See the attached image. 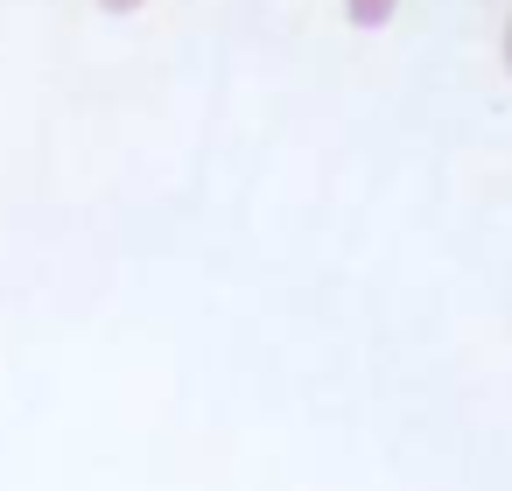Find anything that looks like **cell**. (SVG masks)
<instances>
[{"instance_id":"obj_3","label":"cell","mask_w":512,"mask_h":491,"mask_svg":"<svg viewBox=\"0 0 512 491\" xmlns=\"http://www.w3.org/2000/svg\"><path fill=\"white\" fill-rule=\"evenodd\" d=\"M498 64L512 71V15H505V29H498Z\"/></svg>"},{"instance_id":"obj_1","label":"cell","mask_w":512,"mask_h":491,"mask_svg":"<svg viewBox=\"0 0 512 491\" xmlns=\"http://www.w3.org/2000/svg\"><path fill=\"white\" fill-rule=\"evenodd\" d=\"M400 15V0H344V22L351 29H386Z\"/></svg>"},{"instance_id":"obj_2","label":"cell","mask_w":512,"mask_h":491,"mask_svg":"<svg viewBox=\"0 0 512 491\" xmlns=\"http://www.w3.org/2000/svg\"><path fill=\"white\" fill-rule=\"evenodd\" d=\"M92 8H106V15H141L148 0H92Z\"/></svg>"}]
</instances>
